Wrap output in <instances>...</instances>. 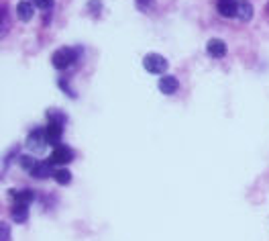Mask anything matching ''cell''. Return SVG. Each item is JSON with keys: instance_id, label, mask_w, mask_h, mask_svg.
<instances>
[{"instance_id": "7c38bea8", "label": "cell", "mask_w": 269, "mask_h": 241, "mask_svg": "<svg viewBox=\"0 0 269 241\" xmlns=\"http://www.w3.org/2000/svg\"><path fill=\"white\" fill-rule=\"evenodd\" d=\"M11 215H13V221H15V223H25L27 217H29L27 205H15L13 211H11Z\"/></svg>"}, {"instance_id": "8992f818", "label": "cell", "mask_w": 269, "mask_h": 241, "mask_svg": "<svg viewBox=\"0 0 269 241\" xmlns=\"http://www.w3.org/2000/svg\"><path fill=\"white\" fill-rule=\"evenodd\" d=\"M56 174V170H53V162L51 160H45V162H37L35 168L31 170V176L33 178H49Z\"/></svg>"}, {"instance_id": "6da1fadb", "label": "cell", "mask_w": 269, "mask_h": 241, "mask_svg": "<svg viewBox=\"0 0 269 241\" xmlns=\"http://www.w3.org/2000/svg\"><path fill=\"white\" fill-rule=\"evenodd\" d=\"M78 58V52L72 50V47H62V50H58L56 54H53L51 62H53V68H58V70H66L70 68Z\"/></svg>"}, {"instance_id": "4fadbf2b", "label": "cell", "mask_w": 269, "mask_h": 241, "mask_svg": "<svg viewBox=\"0 0 269 241\" xmlns=\"http://www.w3.org/2000/svg\"><path fill=\"white\" fill-rule=\"evenodd\" d=\"M53 178H56V182H60L62 186H66V184H70V182H72V172H70V170H66V168H60V170H56Z\"/></svg>"}, {"instance_id": "8fae6325", "label": "cell", "mask_w": 269, "mask_h": 241, "mask_svg": "<svg viewBox=\"0 0 269 241\" xmlns=\"http://www.w3.org/2000/svg\"><path fill=\"white\" fill-rule=\"evenodd\" d=\"M237 17L241 21H251L253 19V5L249 3V0H241V3L237 5Z\"/></svg>"}, {"instance_id": "5b68a950", "label": "cell", "mask_w": 269, "mask_h": 241, "mask_svg": "<svg viewBox=\"0 0 269 241\" xmlns=\"http://www.w3.org/2000/svg\"><path fill=\"white\" fill-rule=\"evenodd\" d=\"M206 52H208L210 58L221 60V58L227 56V43H225L223 39H210L208 45H206Z\"/></svg>"}, {"instance_id": "7a4b0ae2", "label": "cell", "mask_w": 269, "mask_h": 241, "mask_svg": "<svg viewBox=\"0 0 269 241\" xmlns=\"http://www.w3.org/2000/svg\"><path fill=\"white\" fill-rule=\"evenodd\" d=\"M143 68L149 74H164L168 70V60L159 54H147L143 60Z\"/></svg>"}, {"instance_id": "3957f363", "label": "cell", "mask_w": 269, "mask_h": 241, "mask_svg": "<svg viewBox=\"0 0 269 241\" xmlns=\"http://www.w3.org/2000/svg\"><path fill=\"white\" fill-rule=\"evenodd\" d=\"M45 143H47V137H45V129H35L31 131L29 139H27V148L31 152H43L45 150Z\"/></svg>"}, {"instance_id": "5bb4252c", "label": "cell", "mask_w": 269, "mask_h": 241, "mask_svg": "<svg viewBox=\"0 0 269 241\" xmlns=\"http://www.w3.org/2000/svg\"><path fill=\"white\" fill-rule=\"evenodd\" d=\"M15 197V205H29V201L35 197L31 190H23V192H13Z\"/></svg>"}, {"instance_id": "ac0fdd59", "label": "cell", "mask_w": 269, "mask_h": 241, "mask_svg": "<svg viewBox=\"0 0 269 241\" xmlns=\"http://www.w3.org/2000/svg\"><path fill=\"white\" fill-rule=\"evenodd\" d=\"M0 231H3V239H0V241H9V239H11V233H9L11 229L7 227V223H3V225H0Z\"/></svg>"}, {"instance_id": "ba28073f", "label": "cell", "mask_w": 269, "mask_h": 241, "mask_svg": "<svg viewBox=\"0 0 269 241\" xmlns=\"http://www.w3.org/2000/svg\"><path fill=\"white\" fill-rule=\"evenodd\" d=\"M33 15H35V5H31L29 0H21V3L17 5V17H19L21 21L29 23V21L33 19Z\"/></svg>"}, {"instance_id": "e0dca14e", "label": "cell", "mask_w": 269, "mask_h": 241, "mask_svg": "<svg viewBox=\"0 0 269 241\" xmlns=\"http://www.w3.org/2000/svg\"><path fill=\"white\" fill-rule=\"evenodd\" d=\"M135 5H137L139 11H147L153 5V0H135Z\"/></svg>"}, {"instance_id": "277c9868", "label": "cell", "mask_w": 269, "mask_h": 241, "mask_svg": "<svg viewBox=\"0 0 269 241\" xmlns=\"http://www.w3.org/2000/svg\"><path fill=\"white\" fill-rule=\"evenodd\" d=\"M72 158H74V154L68 146H53V152H51V162L53 164L64 166V164L72 162Z\"/></svg>"}, {"instance_id": "2e32d148", "label": "cell", "mask_w": 269, "mask_h": 241, "mask_svg": "<svg viewBox=\"0 0 269 241\" xmlns=\"http://www.w3.org/2000/svg\"><path fill=\"white\" fill-rule=\"evenodd\" d=\"M35 164H37V162H35L33 158H29V156H23V158H21V166H23L25 170H29V172L35 168Z\"/></svg>"}, {"instance_id": "52a82bcc", "label": "cell", "mask_w": 269, "mask_h": 241, "mask_svg": "<svg viewBox=\"0 0 269 241\" xmlns=\"http://www.w3.org/2000/svg\"><path fill=\"white\" fill-rule=\"evenodd\" d=\"M45 137H47V143L60 146V139H62V125L51 121V123L45 127Z\"/></svg>"}, {"instance_id": "9a60e30c", "label": "cell", "mask_w": 269, "mask_h": 241, "mask_svg": "<svg viewBox=\"0 0 269 241\" xmlns=\"http://www.w3.org/2000/svg\"><path fill=\"white\" fill-rule=\"evenodd\" d=\"M33 3H35V7H37L39 11H49L56 0H33Z\"/></svg>"}, {"instance_id": "9c48e42d", "label": "cell", "mask_w": 269, "mask_h": 241, "mask_svg": "<svg viewBox=\"0 0 269 241\" xmlns=\"http://www.w3.org/2000/svg\"><path fill=\"white\" fill-rule=\"evenodd\" d=\"M159 90L164 92V94H174L176 90H178V86H180V82H178V78L176 76H164L159 80Z\"/></svg>"}, {"instance_id": "30bf717a", "label": "cell", "mask_w": 269, "mask_h": 241, "mask_svg": "<svg viewBox=\"0 0 269 241\" xmlns=\"http://www.w3.org/2000/svg\"><path fill=\"white\" fill-rule=\"evenodd\" d=\"M237 5H239V3H235V0H219V3H217V9H219V13H221L223 17L231 19V17L237 15Z\"/></svg>"}]
</instances>
